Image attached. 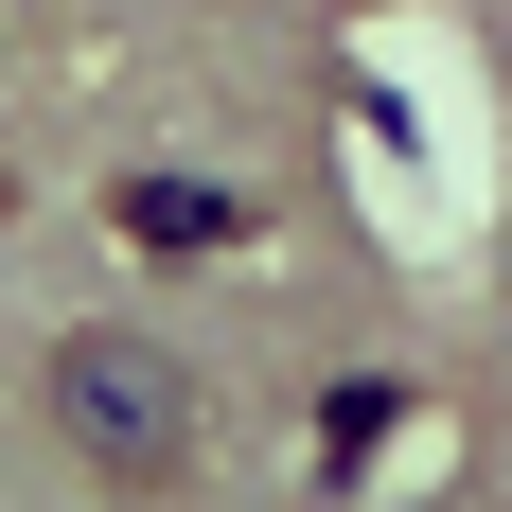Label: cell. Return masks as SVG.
Returning <instances> with one entry per match:
<instances>
[{
    "mask_svg": "<svg viewBox=\"0 0 512 512\" xmlns=\"http://www.w3.org/2000/svg\"><path fill=\"white\" fill-rule=\"evenodd\" d=\"M36 407H53V442H71L106 495H177V477L212 460V389H195V354H177V336H142V318L53 336V354H36Z\"/></svg>",
    "mask_w": 512,
    "mask_h": 512,
    "instance_id": "obj_1",
    "label": "cell"
},
{
    "mask_svg": "<svg viewBox=\"0 0 512 512\" xmlns=\"http://www.w3.org/2000/svg\"><path fill=\"white\" fill-rule=\"evenodd\" d=\"M124 230H142V248H230L248 212H230V195H195V177H124Z\"/></svg>",
    "mask_w": 512,
    "mask_h": 512,
    "instance_id": "obj_2",
    "label": "cell"
}]
</instances>
